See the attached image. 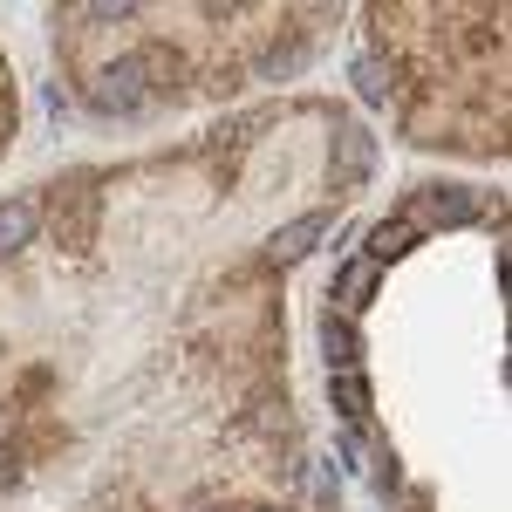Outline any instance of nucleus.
I'll return each mask as SVG.
<instances>
[{
  "label": "nucleus",
  "instance_id": "obj_8",
  "mask_svg": "<svg viewBox=\"0 0 512 512\" xmlns=\"http://www.w3.org/2000/svg\"><path fill=\"white\" fill-rule=\"evenodd\" d=\"M328 403H335V417H342V424L362 431V424H369V410H376L369 376H362V369H335V376H328Z\"/></svg>",
  "mask_w": 512,
  "mask_h": 512
},
{
  "label": "nucleus",
  "instance_id": "obj_3",
  "mask_svg": "<svg viewBox=\"0 0 512 512\" xmlns=\"http://www.w3.org/2000/svg\"><path fill=\"white\" fill-rule=\"evenodd\" d=\"M369 171H376V137L355 117H342L335 123V144H328V192H362Z\"/></svg>",
  "mask_w": 512,
  "mask_h": 512
},
{
  "label": "nucleus",
  "instance_id": "obj_2",
  "mask_svg": "<svg viewBox=\"0 0 512 512\" xmlns=\"http://www.w3.org/2000/svg\"><path fill=\"white\" fill-rule=\"evenodd\" d=\"M396 219L410 233H451V226H472L478 219V192L472 185H424V192H410V205Z\"/></svg>",
  "mask_w": 512,
  "mask_h": 512
},
{
  "label": "nucleus",
  "instance_id": "obj_13",
  "mask_svg": "<svg viewBox=\"0 0 512 512\" xmlns=\"http://www.w3.org/2000/svg\"><path fill=\"white\" fill-rule=\"evenodd\" d=\"M301 62H308V41H274V48H260L253 76H294Z\"/></svg>",
  "mask_w": 512,
  "mask_h": 512
},
{
  "label": "nucleus",
  "instance_id": "obj_9",
  "mask_svg": "<svg viewBox=\"0 0 512 512\" xmlns=\"http://www.w3.org/2000/svg\"><path fill=\"white\" fill-rule=\"evenodd\" d=\"M41 233V205L35 198H0V253H21Z\"/></svg>",
  "mask_w": 512,
  "mask_h": 512
},
{
  "label": "nucleus",
  "instance_id": "obj_17",
  "mask_svg": "<svg viewBox=\"0 0 512 512\" xmlns=\"http://www.w3.org/2000/svg\"><path fill=\"white\" fill-rule=\"evenodd\" d=\"M192 512H219V506H192Z\"/></svg>",
  "mask_w": 512,
  "mask_h": 512
},
{
  "label": "nucleus",
  "instance_id": "obj_14",
  "mask_svg": "<svg viewBox=\"0 0 512 512\" xmlns=\"http://www.w3.org/2000/svg\"><path fill=\"white\" fill-rule=\"evenodd\" d=\"M369 478H376V492H383V499H396V492H403V478H396L390 444H369Z\"/></svg>",
  "mask_w": 512,
  "mask_h": 512
},
{
  "label": "nucleus",
  "instance_id": "obj_7",
  "mask_svg": "<svg viewBox=\"0 0 512 512\" xmlns=\"http://www.w3.org/2000/svg\"><path fill=\"white\" fill-rule=\"evenodd\" d=\"M362 328L349 315H335V308H321V355H328V369H362Z\"/></svg>",
  "mask_w": 512,
  "mask_h": 512
},
{
  "label": "nucleus",
  "instance_id": "obj_15",
  "mask_svg": "<svg viewBox=\"0 0 512 512\" xmlns=\"http://www.w3.org/2000/svg\"><path fill=\"white\" fill-rule=\"evenodd\" d=\"M14 478H21V451H14V444H0V485H14Z\"/></svg>",
  "mask_w": 512,
  "mask_h": 512
},
{
  "label": "nucleus",
  "instance_id": "obj_4",
  "mask_svg": "<svg viewBox=\"0 0 512 512\" xmlns=\"http://www.w3.org/2000/svg\"><path fill=\"white\" fill-rule=\"evenodd\" d=\"M96 178H69V185H55V239L69 246V253H89V239H96Z\"/></svg>",
  "mask_w": 512,
  "mask_h": 512
},
{
  "label": "nucleus",
  "instance_id": "obj_6",
  "mask_svg": "<svg viewBox=\"0 0 512 512\" xmlns=\"http://www.w3.org/2000/svg\"><path fill=\"white\" fill-rule=\"evenodd\" d=\"M376 287H383V267L369 260V253H355V260H342V274H335V315H362L369 301H376Z\"/></svg>",
  "mask_w": 512,
  "mask_h": 512
},
{
  "label": "nucleus",
  "instance_id": "obj_10",
  "mask_svg": "<svg viewBox=\"0 0 512 512\" xmlns=\"http://www.w3.org/2000/svg\"><path fill=\"white\" fill-rule=\"evenodd\" d=\"M417 239H424V233H410L403 219H376V226L362 233V253H369L376 267H390V260H403V253H410Z\"/></svg>",
  "mask_w": 512,
  "mask_h": 512
},
{
  "label": "nucleus",
  "instance_id": "obj_16",
  "mask_svg": "<svg viewBox=\"0 0 512 512\" xmlns=\"http://www.w3.org/2000/svg\"><path fill=\"white\" fill-rule=\"evenodd\" d=\"M253 512H287V506H253Z\"/></svg>",
  "mask_w": 512,
  "mask_h": 512
},
{
  "label": "nucleus",
  "instance_id": "obj_1",
  "mask_svg": "<svg viewBox=\"0 0 512 512\" xmlns=\"http://www.w3.org/2000/svg\"><path fill=\"white\" fill-rule=\"evenodd\" d=\"M89 103H96L103 117H137V110L151 103V69H144V55L103 62V69L89 76Z\"/></svg>",
  "mask_w": 512,
  "mask_h": 512
},
{
  "label": "nucleus",
  "instance_id": "obj_11",
  "mask_svg": "<svg viewBox=\"0 0 512 512\" xmlns=\"http://www.w3.org/2000/svg\"><path fill=\"white\" fill-rule=\"evenodd\" d=\"M355 96H362V103H390L396 96V69L390 62H383V55H355Z\"/></svg>",
  "mask_w": 512,
  "mask_h": 512
},
{
  "label": "nucleus",
  "instance_id": "obj_12",
  "mask_svg": "<svg viewBox=\"0 0 512 512\" xmlns=\"http://www.w3.org/2000/svg\"><path fill=\"white\" fill-rule=\"evenodd\" d=\"M308 506H315V512H342V478H335L328 458L308 465Z\"/></svg>",
  "mask_w": 512,
  "mask_h": 512
},
{
  "label": "nucleus",
  "instance_id": "obj_5",
  "mask_svg": "<svg viewBox=\"0 0 512 512\" xmlns=\"http://www.w3.org/2000/svg\"><path fill=\"white\" fill-rule=\"evenodd\" d=\"M328 226H335V212H301V219H287V226L267 239V267H301L321 239H328Z\"/></svg>",
  "mask_w": 512,
  "mask_h": 512
}]
</instances>
